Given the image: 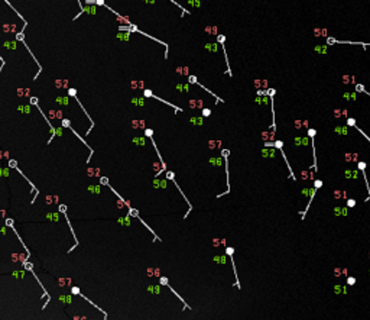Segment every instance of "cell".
<instances>
[{
    "instance_id": "cell-7",
    "label": "cell",
    "mask_w": 370,
    "mask_h": 320,
    "mask_svg": "<svg viewBox=\"0 0 370 320\" xmlns=\"http://www.w3.org/2000/svg\"><path fill=\"white\" fill-rule=\"evenodd\" d=\"M356 93H357V91H345L344 94H343V97L347 98V100H350V101H354V100H356Z\"/></svg>"
},
{
    "instance_id": "cell-4",
    "label": "cell",
    "mask_w": 370,
    "mask_h": 320,
    "mask_svg": "<svg viewBox=\"0 0 370 320\" xmlns=\"http://www.w3.org/2000/svg\"><path fill=\"white\" fill-rule=\"evenodd\" d=\"M254 87L257 90H268V80H254Z\"/></svg>"
},
{
    "instance_id": "cell-10",
    "label": "cell",
    "mask_w": 370,
    "mask_h": 320,
    "mask_svg": "<svg viewBox=\"0 0 370 320\" xmlns=\"http://www.w3.org/2000/svg\"><path fill=\"white\" fill-rule=\"evenodd\" d=\"M262 155H263V156H269V158H273V156H275V149H272V148L263 149Z\"/></svg>"
},
{
    "instance_id": "cell-19",
    "label": "cell",
    "mask_w": 370,
    "mask_h": 320,
    "mask_svg": "<svg viewBox=\"0 0 370 320\" xmlns=\"http://www.w3.org/2000/svg\"><path fill=\"white\" fill-rule=\"evenodd\" d=\"M315 133H317V130L315 129H308V135L311 136V138H314L315 136Z\"/></svg>"
},
{
    "instance_id": "cell-9",
    "label": "cell",
    "mask_w": 370,
    "mask_h": 320,
    "mask_svg": "<svg viewBox=\"0 0 370 320\" xmlns=\"http://www.w3.org/2000/svg\"><path fill=\"white\" fill-rule=\"evenodd\" d=\"M334 197L338 200V198H347V193L344 190H335L334 191Z\"/></svg>"
},
{
    "instance_id": "cell-17",
    "label": "cell",
    "mask_w": 370,
    "mask_h": 320,
    "mask_svg": "<svg viewBox=\"0 0 370 320\" xmlns=\"http://www.w3.org/2000/svg\"><path fill=\"white\" fill-rule=\"evenodd\" d=\"M354 204H356V200H353V198L347 200V206H348V207H354Z\"/></svg>"
},
{
    "instance_id": "cell-6",
    "label": "cell",
    "mask_w": 370,
    "mask_h": 320,
    "mask_svg": "<svg viewBox=\"0 0 370 320\" xmlns=\"http://www.w3.org/2000/svg\"><path fill=\"white\" fill-rule=\"evenodd\" d=\"M345 159L348 162H359V155L357 154H345Z\"/></svg>"
},
{
    "instance_id": "cell-14",
    "label": "cell",
    "mask_w": 370,
    "mask_h": 320,
    "mask_svg": "<svg viewBox=\"0 0 370 320\" xmlns=\"http://www.w3.org/2000/svg\"><path fill=\"white\" fill-rule=\"evenodd\" d=\"M312 175H314L312 172H309V171H304L302 174H301V178H302V180H308V178H312Z\"/></svg>"
},
{
    "instance_id": "cell-21",
    "label": "cell",
    "mask_w": 370,
    "mask_h": 320,
    "mask_svg": "<svg viewBox=\"0 0 370 320\" xmlns=\"http://www.w3.org/2000/svg\"><path fill=\"white\" fill-rule=\"evenodd\" d=\"M348 284H354V278H348Z\"/></svg>"
},
{
    "instance_id": "cell-15",
    "label": "cell",
    "mask_w": 370,
    "mask_h": 320,
    "mask_svg": "<svg viewBox=\"0 0 370 320\" xmlns=\"http://www.w3.org/2000/svg\"><path fill=\"white\" fill-rule=\"evenodd\" d=\"M354 86H356V91H359V93H364V90H366V88H364V86H363V84H354Z\"/></svg>"
},
{
    "instance_id": "cell-3",
    "label": "cell",
    "mask_w": 370,
    "mask_h": 320,
    "mask_svg": "<svg viewBox=\"0 0 370 320\" xmlns=\"http://www.w3.org/2000/svg\"><path fill=\"white\" fill-rule=\"evenodd\" d=\"M328 47L330 45H327V44H318V45H314L312 51L317 54H321V55H325V54H328Z\"/></svg>"
},
{
    "instance_id": "cell-12",
    "label": "cell",
    "mask_w": 370,
    "mask_h": 320,
    "mask_svg": "<svg viewBox=\"0 0 370 320\" xmlns=\"http://www.w3.org/2000/svg\"><path fill=\"white\" fill-rule=\"evenodd\" d=\"M359 171H345V178H357Z\"/></svg>"
},
{
    "instance_id": "cell-13",
    "label": "cell",
    "mask_w": 370,
    "mask_h": 320,
    "mask_svg": "<svg viewBox=\"0 0 370 320\" xmlns=\"http://www.w3.org/2000/svg\"><path fill=\"white\" fill-rule=\"evenodd\" d=\"M334 213H335V215H345V213H347V209H345V207H335V209H334Z\"/></svg>"
},
{
    "instance_id": "cell-5",
    "label": "cell",
    "mask_w": 370,
    "mask_h": 320,
    "mask_svg": "<svg viewBox=\"0 0 370 320\" xmlns=\"http://www.w3.org/2000/svg\"><path fill=\"white\" fill-rule=\"evenodd\" d=\"M341 80H343V83H344V84H357V83H356V77H354V75H347V74H344V75L341 77Z\"/></svg>"
},
{
    "instance_id": "cell-18",
    "label": "cell",
    "mask_w": 370,
    "mask_h": 320,
    "mask_svg": "<svg viewBox=\"0 0 370 320\" xmlns=\"http://www.w3.org/2000/svg\"><path fill=\"white\" fill-rule=\"evenodd\" d=\"M321 184H322V183H321V180H315V183H314V188H315V190H318V188L321 187Z\"/></svg>"
},
{
    "instance_id": "cell-1",
    "label": "cell",
    "mask_w": 370,
    "mask_h": 320,
    "mask_svg": "<svg viewBox=\"0 0 370 320\" xmlns=\"http://www.w3.org/2000/svg\"><path fill=\"white\" fill-rule=\"evenodd\" d=\"M327 45H333V44H344V45H362L364 49H367L369 47V44H366V42H356V41H340V39H335V38H331V36H328L327 38V42H325Z\"/></svg>"
},
{
    "instance_id": "cell-20",
    "label": "cell",
    "mask_w": 370,
    "mask_h": 320,
    "mask_svg": "<svg viewBox=\"0 0 370 320\" xmlns=\"http://www.w3.org/2000/svg\"><path fill=\"white\" fill-rule=\"evenodd\" d=\"M301 126H302V122H301V120H295V127H298V129H299Z\"/></svg>"
},
{
    "instance_id": "cell-16",
    "label": "cell",
    "mask_w": 370,
    "mask_h": 320,
    "mask_svg": "<svg viewBox=\"0 0 370 320\" xmlns=\"http://www.w3.org/2000/svg\"><path fill=\"white\" fill-rule=\"evenodd\" d=\"M347 125L356 127V119H354V118H348V119H347Z\"/></svg>"
},
{
    "instance_id": "cell-8",
    "label": "cell",
    "mask_w": 370,
    "mask_h": 320,
    "mask_svg": "<svg viewBox=\"0 0 370 320\" xmlns=\"http://www.w3.org/2000/svg\"><path fill=\"white\" fill-rule=\"evenodd\" d=\"M334 116H335V119H338V118H341V116H345V118H347V110H344V109H335V110H334Z\"/></svg>"
},
{
    "instance_id": "cell-11",
    "label": "cell",
    "mask_w": 370,
    "mask_h": 320,
    "mask_svg": "<svg viewBox=\"0 0 370 320\" xmlns=\"http://www.w3.org/2000/svg\"><path fill=\"white\" fill-rule=\"evenodd\" d=\"M335 133H338V135H347V126H335Z\"/></svg>"
},
{
    "instance_id": "cell-2",
    "label": "cell",
    "mask_w": 370,
    "mask_h": 320,
    "mask_svg": "<svg viewBox=\"0 0 370 320\" xmlns=\"http://www.w3.org/2000/svg\"><path fill=\"white\" fill-rule=\"evenodd\" d=\"M312 35L315 38H328V30H327V28H314Z\"/></svg>"
}]
</instances>
